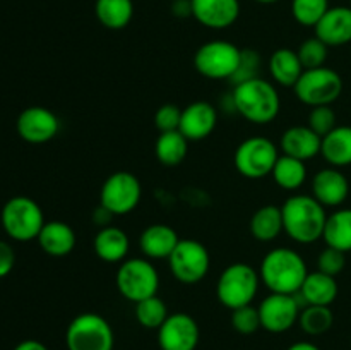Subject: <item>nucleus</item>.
Returning a JSON list of instances; mask_svg holds the SVG:
<instances>
[{"instance_id": "f257e3e1", "label": "nucleus", "mask_w": 351, "mask_h": 350, "mask_svg": "<svg viewBox=\"0 0 351 350\" xmlns=\"http://www.w3.org/2000/svg\"><path fill=\"white\" fill-rule=\"evenodd\" d=\"M308 270L304 256L290 247H274L259 266L261 283L271 294L295 295L304 285Z\"/></svg>"}, {"instance_id": "f03ea898", "label": "nucleus", "mask_w": 351, "mask_h": 350, "mask_svg": "<svg viewBox=\"0 0 351 350\" xmlns=\"http://www.w3.org/2000/svg\"><path fill=\"white\" fill-rule=\"evenodd\" d=\"M285 232L298 244H314L322 239L328 213L312 194L290 196L281 205Z\"/></svg>"}, {"instance_id": "7ed1b4c3", "label": "nucleus", "mask_w": 351, "mask_h": 350, "mask_svg": "<svg viewBox=\"0 0 351 350\" xmlns=\"http://www.w3.org/2000/svg\"><path fill=\"white\" fill-rule=\"evenodd\" d=\"M232 102L235 112L256 126L273 122L281 108V98L276 86L263 78H254L235 84Z\"/></svg>"}, {"instance_id": "20e7f679", "label": "nucleus", "mask_w": 351, "mask_h": 350, "mask_svg": "<svg viewBox=\"0 0 351 350\" xmlns=\"http://www.w3.org/2000/svg\"><path fill=\"white\" fill-rule=\"evenodd\" d=\"M259 271L247 263H233L221 271L216 283L218 301L230 311L252 304L259 292Z\"/></svg>"}, {"instance_id": "39448f33", "label": "nucleus", "mask_w": 351, "mask_h": 350, "mask_svg": "<svg viewBox=\"0 0 351 350\" xmlns=\"http://www.w3.org/2000/svg\"><path fill=\"white\" fill-rule=\"evenodd\" d=\"M117 290L129 302L144 301L158 295L160 275L147 257H130L120 263L115 275Z\"/></svg>"}, {"instance_id": "423d86ee", "label": "nucleus", "mask_w": 351, "mask_h": 350, "mask_svg": "<svg viewBox=\"0 0 351 350\" xmlns=\"http://www.w3.org/2000/svg\"><path fill=\"white\" fill-rule=\"evenodd\" d=\"M0 222L7 235L17 242L38 239L45 222L43 209L27 196H16L3 205Z\"/></svg>"}, {"instance_id": "0eeeda50", "label": "nucleus", "mask_w": 351, "mask_h": 350, "mask_svg": "<svg viewBox=\"0 0 351 350\" xmlns=\"http://www.w3.org/2000/svg\"><path fill=\"white\" fill-rule=\"evenodd\" d=\"M67 350H113V328L98 312H82L75 316L65 331Z\"/></svg>"}, {"instance_id": "6e6552de", "label": "nucleus", "mask_w": 351, "mask_h": 350, "mask_svg": "<svg viewBox=\"0 0 351 350\" xmlns=\"http://www.w3.org/2000/svg\"><path fill=\"white\" fill-rule=\"evenodd\" d=\"M278 158H280V146L264 136H254L242 141L233 154L237 172L242 177L252 180L271 175Z\"/></svg>"}, {"instance_id": "1a4fd4ad", "label": "nucleus", "mask_w": 351, "mask_h": 350, "mask_svg": "<svg viewBox=\"0 0 351 350\" xmlns=\"http://www.w3.org/2000/svg\"><path fill=\"white\" fill-rule=\"evenodd\" d=\"M293 93L304 105H332L343 93V78L331 67H317L304 71Z\"/></svg>"}, {"instance_id": "9d476101", "label": "nucleus", "mask_w": 351, "mask_h": 350, "mask_svg": "<svg viewBox=\"0 0 351 350\" xmlns=\"http://www.w3.org/2000/svg\"><path fill=\"white\" fill-rule=\"evenodd\" d=\"M242 50L232 41L213 40L201 45L194 55V67L208 79H232L240 65Z\"/></svg>"}, {"instance_id": "9b49d317", "label": "nucleus", "mask_w": 351, "mask_h": 350, "mask_svg": "<svg viewBox=\"0 0 351 350\" xmlns=\"http://www.w3.org/2000/svg\"><path fill=\"white\" fill-rule=\"evenodd\" d=\"M168 268L175 280L185 285L199 283L211 268V256L206 246L194 239H180L168 257Z\"/></svg>"}, {"instance_id": "f8f14e48", "label": "nucleus", "mask_w": 351, "mask_h": 350, "mask_svg": "<svg viewBox=\"0 0 351 350\" xmlns=\"http://www.w3.org/2000/svg\"><path fill=\"white\" fill-rule=\"evenodd\" d=\"M143 187L139 178L125 170L110 175L99 191V205L108 209L113 216L129 215L139 206Z\"/></svg>"}, {"instance_id": "ddd939ff", "label": "nucleus", "mask_w": 351, "mask_h": 350, "mask_svg": "<svg viewBox=\"0 0 351 350\" xmlns=\"http://www.w3.org/2000/svg\"><path fill=\"white\" fill-rule=\"evenodd\" d=\"M300 311L302 307L295 295L269 294L259 305L261 328L274 335L288 331L298 323Z\"/></svg>"}, {"instance_id": "4468645a", "label": "nucleus", "mask_w": 351, "mask_h": 350, "mask_svg": "<svg viewBox=\"0 0 351 350\" xmlns=\"http://www.w3.org/2000/svg\"><path fill=\"white\" fill-rule=\"evenodd\" d=\"M201 338L197 321L187 312H173L158 328L161 350H195Z\"/></svg>"}, {"instance_id": "2eb2a0df", "label": "nucleus", "mask_w": 351, "mask_h": 350, "mask_svg": "<svg viewBox=\"0 0 351 350\" xmlns=\"http://www.w3.org/2000/svg\"><path fill=\"white\" fill-rule=\"evenodd\" d=\"M17 134L31 144H43L53 139L60 130V120L47 106H27L19 113L16 122Z\"/></svg>"}, {"instance_id": "dca6fc26", "label": "nucleus", "mask_w": 351, "mask_h": 350, "mask_svg": "<svg viewBox=\"0 0 351 350\" xmlns=\"http://www.w3.org/2000/svg\"><path fill=\"white\" fill-rule=\"evenodd\" d=\"M192 17L209 30H226L240 16L239 0H191Z\"/></svg>"}, {"instance_id": "f3484780", "label": "nucleus", "mask_w": 351, "mask_h": 350, "mask_svg": "<svg viewBox=\"0 0 351 350\" xmlns=\"http://www.w3.org/2000/svg\"><path fill=\"white\" fill-rule=\"evenodd\" d=\"M218 126V110L213 103L199 102L191 103L182 110L180 130L189 141H202L213 134Z\"/></svg>"}, {"instance_id": "a211bd4d", "label": "nucleus", "mask_w": 351, "mask_h": 350, "mask_svg": "<svg viewBox=\"0 0 351 350\" xmlns=\"http://www.w3.org/2000/svg\"><path fill=\"white\" fill-rule=\"evenodd\" d=\"M348 194L350 182L339 168H322L312 178V196L324 208H338L348 199Z\"/></svg>"}, {"instance_id": "6ab92c4d", "label": "nucleus", "mask_w": 351, "mask_h": 350, "mask_svg": "<svg viewBox=\"0 0 351 350\" xmlns=\"http://www.w3.org/2000/svg\"><path fill=\"white\" fill-rule=\"evenodd\" d=\"M315 30V36L328 47H343L351 43V7H329Z\"/></svg>"}, {"instance_id": "aec40b11", "label": "nucleus", "mask_w": 351, "mask_h": 350, "mask_svg": "<svg viewBox=\"0 0 351 350\" xmlns=\"http://www.w3.org/2000/svg\"><path fill=\"white\" fill-rule=\"evenodd\" d=\"M322 137L315 134L308 126H293L281 134V154L307 161L321 154Z\"/></svg>"}, {"instance_id": "412c9836", "label": "nucleus", "mask_w": 351, "mask_h": 350, "mask_svg": "<svg viewBox=\"0 0 351 350\" xmlns=\"http://www.w3.org/2000/svg\"><path fill=\"white\" fill-rule=\"evenodd\" d=\"M338 292L336 278L317 270L307 275L302 288L295 294V299L302 309L305 305H331L338 297Z\"/></svg>"}, {"instance_id": "4be33fe9", "label": "nucleus", "mask_w": 351, "mask_h": 350, "mask_svg": "<svg viewBox=\"0 0 351 350\" xmlns=\"http://www.w3.org/2000/svg\"><path fill=\"white\" fill-rule=\"evenodd\" d=\"M178 242H180V237L177 235V230L165 223L146 226L139 237L141 250L144 257L151 261L168 259Z\"/></svg>"}, {"instance_id": "5701e85b", "label": "nucleus", "mask_w": 351, "mask_h": 350, "mask_svg": "<svg viewBox=\"0 0 351 350\" xmlns=\"http://www.w3.org/2000/svg\"><path fill=\"white\" fill-rule=\"evenodd\" d=\"M130 249L129 235L119 226H103L93 239V250L101 261L110 264L125 261Z\"/></svg>"}, {"instance_id": "b1692460", "label": "nucleus", "mask_w": 351, "mask_h": 350, "mask_svg": "<svg viewBox=\"0 0 351 350\" xmlns=\"http://www.w3.org/2000/svg\"><path fill=\"white\" fill-rule=\"evenodd\" d=\"M41 250L51 257H64L71 254L75 247V232L69 223L53 220L47 222L38 235Z\"/></svg>"}, {"instance_id": "393cba45", "label": "nucleus", "mask_w": 351, "mask_h": 350, "mask_svg": "<svg viewBox=\"0 0 351 350\" xmlns=\"http://www.w3.org/2000/svg\"><path fill=\"white\" fill-rule=\"evenodd\" d=\"M267 67H269L273 81L285 88H293L305 71L297 50H291V48H278L276 51H273Z\"/></svg>"}, {"instance_id": "a878e982", "label": "nucleus", "mask_w": 351, "mask_h": 350, "mask_svg": "<svg viewBox=\"0 0 351 350\" xmlns=\"http://www.w3.org/2000/svg\"><path fill=\"white\" fill-rule=\"evenodd\" d=\"M321 154L329 167L345 168L351 165V126H336L322 137Z\"/></svg>"}, {"instance_id": "bb28decb", "label": "nucleus", "mask_w": 351, "mask_h": 350, "mask_svg": "<svg viewBox=\"0 0 351 350\" xmlns=\"http://www.w3.org/2000/svg\"><path fill=\"white\" fill-rule=\"evenodd\" d=\"M285 232L281 206L266 205L250 218V233L259 242H273Z\"/></svg>"}, {"instance_id": "cd10ccee", "label": "nucleus", "mask_w": 351, "mask_h": 350, "mask_svg": "<svg viewBox=\"0 0 351 350\" xmlns=\"http://www.w3.org/2000/svg\"><path fill=\"white\" fill-rule=\"evenodd\" d=\"M322 239L326 246L351 253V208H339L328 215Z\"/></svg>"}, {"instance_id": "c85d7f7f", "label": "nucleus", "mask_w": 351, "mask_h": 350, "mask_svg": "<svg viewBox=\"0 0 351 350\" xmlns=\"http://www.w3.org/2000/svg\"><path fill=\"white\" fill-rule=\"evenodd\" d=\"M95 14L106 30L119 31L129 26L134 17L132 0H96Z\"/></svg>"}, {"instance_id": "c756f323", "label": "nucleus", "mask_w": 351, "mask_h": 350, "mask_svg": "<svg viewBox=\"0 0 351 350\" xmlns=\"http://www.w3.org/2000/svg\"><path fill=\"white\" fill-rule=\"evenodd\" d=\"M189 139L180 130H170V132H160L156 144H154V154L158 161L165 167H177L187 158Z\"/></svg>"}, {"instance_id": "7c9ffc66", "label": "nucleus", "mask_w": 351, "mask_h": 350, "mask_svg": "<svg viewBox=\"0 0 351 350\" xmlns=\"http://www.w3.org/2000/svg\"><path fill=\"white\" fill-rule=\"evenodd\" d=\"M271 175L278 187L285 189V191H297L307 180V165L305 161L297 160L293 156L280 154Z\"/></svg>"}, {"instance_id": "2f4dec72", "label": "nucleus", "mask_w": 351, "mask_h": 350, "mask_svg": "<svg viewBox=\"0 0 351 350\" xmlns=\"http://www.w3.org/2000/svg\"><path fill=\"white\" fill-rule=\"evenodd\" d=\"M300 328L308 336H321L335 325V314L331 305H305L300 311Z\"/></svg>"}, {"instance_id": "473e14b6", "label": "nucleus", "mask_w": 351, "mask_h": 350, "mask_svg": "<svg viewBox=\"0 0 351 350\" xmlns=\"http://www.w3.org/2000/svg\"><path fill=\"white\" fill-rule=\"evenodd\" d=\"M168 307L158 295H153L149 299L137 302L136 304V319L143 328L146 329H156L167 321L168 318Z\"/></svg>"}, {"instance_id": "72a5a7b5", "label": "nucleus", "mask_w": 351, "mask_h": 350, "mask_svg": "<svg viewBox=\"0 0 351 350\" xmlns=\"http://www.w3.org/2000/svg\"><path fill=\"white\" fill-rule=\"evenodd\" d=\"M329 10V0H291V16L305 27H315Z\"/></svg>"}, {"instance_id": "f704fd0d", "label": "nucleus", "mask_w": 351, "mask_h": 350, "mask_svg": "<svg viewBox=\"0 0 351 350\" xmlns=\"http://www.w3.org/2000/svg\"><path fill=\"white\" fill-rule=\"evenodd\" d=\"M297 54L305 71H308V69L324 67L329 55V47L317 36H312L302 41L300 47L297 48Z\"/></svg>"}, {"instance_id": "c9c22d12", "label": "nucleus", "mask_w": 351, "mask_h": 350, "mask_svg": "<svg viewBox=\"0 0 351 350\" xmlns=\"http://www.w3.org/2000/svg\"><path fill=\"white\" fill-rule=\"evenodd\" d=\"M232 326L240 335H254L261 328L259 307L252 304L232 311Z\"/></svg>"}, {"instance_id": "e433bc0d", "label": "nucleus", "mask_w": 351, "mask_h": 350, "mask_svg": "<svg viewBox=\"0 0 351 350\" xmlns=\"http://www.w3.org/2000/svg\"><path fill=\"white\" fill-rule=\"evenodd\" d=\"M336 120H338V117H336V112L332 110L331 105L312 106L311 112H308L307 126L311 127L315 134L324 137L326 134H329L336 126H338Z\"/></svg>"}, {"instance_id": "4c0bfd02", "label": "nucleus", "mask_w": 351, "mask_h": 350, "mask_svg": "<svg viewBox=\"0 0 351 350\" xmlns=\"http://www.w3.org/2000/svg\"><path fill=\"white\" fill-rule=\"evenodd\" d=\"M346 266V253L335 249V247L326 246V249L321 250L317 257V270L331 277H338L343 273Z\"/></svg>"}, {"instance_id": "58836bf2", "label": "nucleus", "mask_w": 351, "mask_h": 350, "mask_svg": "<svg viewBox=\"0 0 351 350\" xmlns=\"http://www.w3.org/2000/svg\"><path fill=\"white\" fill-rule=\"evenodd\" d=\"M259 69H261V57L256 50L252 48H243L242 57H240V65L237 69L235 75L232 78V81L235 84H240L243 81H249V79L259 78Z\"/></svg>"}, {"instance_id": "ea45409f", "label": "nucleus", "mask_w": 351, "mask_h": 350, "mask_svg": "<svg viewBox=\"0 0 351 350\" xmlns=\"http://www.w3.org/2000/svg\"><path fill=\"white\" fill-rule=\"evenodd\" d=\"M182 120V110L173 103H165L154 113V126L160 132L178 130Z\"/></svg>"}, {"instance_id": "a19ab883", "label": "nucleus", "mask_w": 351, "mask_h": 350, "mask_svg": "<svg viewBox=\"0 0 351 350\" xmlns=\"http://www.w3.org/2000/svg\"><path fill=\"white\" fill-rule=\"evenodd\" d=\"M16 264V250L5 240H0V278L7 277Z\"/></svg>"}, {"instance_id": "79ce46f5", "label": "nucleus", "mask_w": 351, "mask_h": 350, "mask_svg": "<svg viewBox=\"0 0 351 350\" xmlns=\"http://www.w3.org/2000/svg\"><path fill=\"white\" fill-rule=\"evenodd\" d=\"M112 218H113L112 213H110L106 208H103L101 205H99L98 208L93 211V223H96L99 229H103V226H108L110 222H112Z\"/></svg>"}, {"instance_id": "37998d69", "label": "nucleus", "mask_w": 351, "mask_h": 350, "mask_svg": "<svg viewBox=\"0 0 351 350\" xmlns=\"http://www.w3.org/2000/svg\"><path fill=\"white\" fill-rule=\"evenodd\" d=\"M171 10L177 17H191L192 16V5L191 0H173V5H171Z\"/></svg>"}, {"instance_id": "c03bdc74", "label": "nucleus", "mask_w": 351, "mask_h": 350, "mask_svg": "<svg viewBox=\"0 0 351 350\" xmlns=\"http://www.w3.org/2000/svg\"><path fill=\"white\" fill-rule=\"evenodd\" d=\"M14 350H48V347L41 343L40 340H23L14 347Z\"/></svg>"}, {"instance_id": "a18cd8bd", "label": "nucleus", "mask_w": 351, "mask_h": 350, "mask_svg": "<svg viewBox=\"0 0 351 350\" xmlns=\"http://www.w3.org/2000/svg\"><path fill=\"white\" fill-rule=\"evenodd\" d=\"M287 350H321V349L312 342H297L293 343V345L288 347Z\"/></svg>"}, {"instance_id": "49530a36", "label": "nucleus", "mask_w": 351, "mask_h": 350, "mask_svg": "<svg viewBox=\"0 0 351 350\" xmlns=\"http://www.w3.org/2000/svg\"><path fill=\"white\" fill-rule=\"evenodd\" d=\"M254 2H257V3H276L278 0H254Z\"/></svg>"}, {"instance_id": "de8ad7c7", "label": "nucleus", "mask_w": 351, "mask_h": 350, "mask_svg": "<svg viewBox=\"0 0 351 350\" xmlns=\"http://www.w3.org/2000/svg\"><path fill=\"white\" fill-rule=\"evenodd\" d=\"M350 7H351V0H350Z\"/></svg>"}]
</instances>
